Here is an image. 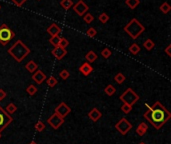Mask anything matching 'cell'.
Here are the masks:
<instances>
[{"label":"cell","mask_w":171,"mask_h":144,"mask_svg":"<svg viewBox=\"0 0 171 144\" xmlns=\"http://www.w3.org/2000/svg\"><path fill=\"white\" fill-rule=\"evenodd\" d=\"M88 117H89V119L92 120L93 122H97L102 117V113L99 109L94 107L88 112Z\"/></svg>","instance_id":"13"},{"label":"cell","mask_w":171,"mask_h":144,"mask_svg":"<svg viewBox=\"0 0 171 144\" xmlns=\"http://www.w3.org/2000/svg\"><path fill=\"white\" fill-rule=\"evenodd\" d=\"M9 55H11L17 62H22L25 57L28 56L30 53V48H28L23 43L22 40H17L15 43L11 46V48L7 50Z\"/></svg>","instance_id":"2"},{"label":"cell","mask_w":171,"mask_h":144,"mask_svg":"<svg viewBox=\"0 0 171 144\" xmlns=\"http://www.w3.org/2000/svg\"><path fill=\"white\" fill-rule=\"evenodd\" d=\"M111 55H112V52H111V50L108 49V48H104L101 51V56L103 58H105V59H108Z\"/></svg>","instance_id":"34"},{"label":"cell","mask_w":171,"mask_h":144,"mask_svg":"<svg viewBox=\"0 0 171 144\" xmlns=\"http://www.w3.org/2000/svg\"><path fill=\"white\" fill-rule=\"evenodd\" d=\"M104 92L107 96H112L113 94H115L116 89H115V87L112 85V84H108V85L104 88Z\"/></svg>","instance_id":"19"},{"label":"cell","mask_w":171,"mask_h":144,"mask_svg":"<svg viewBox=\"0 0 171 144\" xmlns=\"http://www.w3.org/2000/svg\"><path fill=\"white\" fill-rule=\"evenodd\" d=\"M25 69L28 72H30V73H34V72L38 69V64L34 62L33 60H30L26 65H25Z\"/></svg>","instance_id":"17"},{"label":"cell","mask_w":171,"mask_h":144,"mask_svg":"<svg viewBox=\"0 0 171 144\" xmlns=\"http://www.w3.org/2000/svg\"><path fill=\"white\" fill-rule=\"evenodd\" d=\"M46 31L51 37H52V36H58L59 34H60V32H61V28L59 27L57 24L53 23V24H51L48 28H47Z\"/></svg>","instance_id":"15"},{"label":"cell","mask_w":171,"mask_h":144,"mask_svg":"<svg viewBox=\"0 0 171 144\" xmlns=\"http://www.w3.org/2000/svg\"><path fill=\"white\" fill-rule=\"evenodd\" d=\"M47 123H48L53 129H58L63 123H64V118L60 117L56 113H53L48 119H47Z\"/></svg>","instance_id":"8"},{"label":"cell","mask_w":171,"mask_h":144,"mask_svg":"<svg viewBox=\"0 0 171 144\" xmlns=\"http://www.w3.org/2000/svg\"><path fill=\"white\" fill-rule=\"evenodd\" d=\"M79 71L83 76H88V75H90L91 72L93 71V67L91 66L90 63L85 62L79 67Z\"/></svg>","instance_id":"14"},{"label":"cell","mask_w":171,"mask_h":144,"mask_svg":"<svg viewBox=\"0 0 171 144\" xmlns=\"http://www.w3.org/2000/svg\"><path fill=\"white\" fill-rule=\"evenodd\" d=\"M144 30H145V27L136 18L131 19L124 26V31L132 39L138 38L144 32Z\"/></svg>","instance_id":"3"},{"label":"cell","mask_w":171,"mask_h":144,"mask_svg":"<svg viewBox=\"0 0 171 144\" xmlns=\"http://www.w3.org/2000/svg\"><path fill=\"white\" fill-rule=\"evenodd\" d=\"M115 128L117 129L119 133H121L122 135H126L132 128V124L128 121L126 118H121L116 124H115Z\"/></svg>","instance_id":"7"},{"label":"cell","mask_w":171,"mask_h":144,"mask_svg":"<svg viewBox=\"0 0 171 144\" xmlns=\"http://www.w3.org/2000/svg\"><path fill=\"white\" fill-rule=\"evenodd\" d=\"M159 9H160V11L162 12V13L167 14L168 12L171 10V7H170V5H169L167 2H164L163 4H161V5H160Z\"/></svg>","instance_id":"26"},{"label":"cell","mask_w":171,"mask_h":144,"mask_svg":"<svg viewBox=\"0 0 171 144\" xmlns=\"http://www.w3.org/2000/svg\"><path fill=\"white\" fill-rule=\"evenodd\" d=\"M70 112H71V108L65 102H61L58 106H56V108L54 110V113L58 114L62 118H65Z\"/></svg>","instance_id":"10"},{"label":"cell","mask_w":171,"mask_h":144,"mask_svg":"<svg viewBox=\"0 0 171 144\" xmlns=\"http://www.w3.org/2000/svg\"><path fill=\"white\" fill-rule=\"evenodd\" d=\"M120 109H121V111H122L123 113L128 114V113H130V112H131V110H132V106H131V105H128V104L123 103Z\"/></svg>","instance_id":"35"},{"label":"cell","mask_w":171,"mask_h":144,"mask_svg":"<svg viewBox=\"0 0 171 144\" xmlns=\"http://www.w3.org/2000/svg\"><path fill=\"white\" fill-rule=\"evenodd\" d=\"M59 41H60V36H52V37H50V39H49V42L51 44H52L54 47H57V46L59 45Z\"/></svg>","instance_id":"32"},{"label":"cell","mask_w":171,"mask_h":144,"mask_svg":"<svg viewBox=\"0 0 171 144\" xmlns=\"http://www.w3.org/2000/svg\"><path fill=\"white\" fill-rule=\"evenodd\" d=\"M6 97V92L4 91L3 89H0V101L3 100Z\"/></svg>","instance_id":"39"},{"label":"cell","mask_w":171,"mask_h":144,"mask_svg":"<svg viewBox=\"0 0 171 144\" xmlns=\"http://www.w3.org/2000/svg\"><path fill=\"white\" fill-rule=\"evenodd\" d=\"M97 57H98L97 54L94 51H92V50H90V51L85 55V59L88 61V63H93L97 59Z\"/></svg>","instance_id":"18"},{"label":"cell","mask_w":171,"mask_h":144,"mask_svg":"<svg viewBox=\"0 0 171 144\" xmlns=\"http://www.w3.org/2000/svg\"><path fill=\"white\" fill-rule=\"evenodd\" d=\"M5 111L9 114V115H12V114H14L16 112V110H17V106L14 104V103H9L6 106V108L4 109Z\"/></svg>","instance_id":"21"},{"label":"cell","mask_w":171,"mask_h":144,"mask_svg":"<svg viewBox=\"0 0 171 144\" xmlns=\"http://www.w3.org/2000/svg\"><path fill=\"white\" fill-rule=\"evenodd\" d=\"M46 83H47V85H48L49 87H54L55 85L57 84V79L54 77V76H50L49 78H46Z\"/></svg>","instance_id":"25"},{"label":"cell","mask_w":171,"mask_h":144,"mask_svg":"<svg viewBox=\"0 0 171 144\" xmlns=\"http://www.w3.org/2000/svg\"><path fill=\"white\" fill-rule=\"evenodd\" d=\"M148 130V126L145 122H141V123L137 126L136 128V134L139 135V136H143V135L147 132Z\"/></svg>","instance_id":"16"},{"label":"cell","mask_w":171,"mask_h":144,"mask_svg":"<svg viewBox=\"0 0 171 144\" xmlns=\"http://www.w3.org/2000/svg\"><path fill=\"white\" fill-rule=\"evenodd\" d=\"M34 128H35L37 132H42L45 129V124L42 121H37L35 125H34Z\"/></svg>","instance_id":"30"},{"label":"cell","mask_w":171,"mask_h":144,"mask_svg":"<svg viewBox=\"0 0 171 144\" xmlns=\"http://www.w3.org/2000/svg\"><path fill=\"white\" fill-rule=\"evenodd\" d=\"M139 144H145V143H144V142H140Z\"/></svg>","instance_id":"42"},{"label":"cell","mask_w":171,"mask_h":144,"mask_svg":"<svg viewBox=\"0 0 171 144\" xmlns=\"http://www.w3.org/2000/svg\"><path fill=\"white\" fill-rule=\"evenodd\" d=\"M46 74L43 73V71H41L39 69H37L34 73H32V79L35 81L36 84L40 85V84L43 83L45 80H46Z\"/></svg>","instance_id":"11"},{"label":"cell","mask_w":171,"mask_h":144,"mask_svg":"<svg viewBox=\"0 0 171 144\" xmlns=\"http://www.w3.org/2000/svg\"><path fill=\"white\" fill-rule=\"evenodd\" d=\"M88 9H89L88 5L83 1V0H79V1L76 3L75 5H73L74 12L77 15H79V16H83L85 13H87Z\"/></svg>","instance_id":"9"},{"label":"cell","mask_w":171,"mask_h":144,"mask_svg":"<svg viewBox=\"0 0 171 144\" xmlns=\"http://www.w3.org/2000/svg\"><path fill=\"white\" fill-rule=\"evenodd\" d=\"M37 87L35 85H33V84H30L27 88H26V92L28 93L29 95L32 96V95H35L37 93Z\"/></svg>","instance_id":"28"},{"label":"cell","mask_w":171,"mask_h":144,"mask_svg":"<svg viewBox=\"0 0 171 144\" xmlns=\"http://www.w3.org/2000/svg\"><path fill=\"white\" fill-rule=\"evenodd\" d=\"M140 46L137 44V43H133V44H131L130 45V47H129V51L131 52V54H133V55H136V54H138L140 52Z\"/></svg>","instance_id":"24"},{"label":"cell","mask_w":171,"mask_h":144,"mask_svg":"<svg viewBox=\"0 0 171 144\" xmlns=\"http://www.w3.org/2000/svg\"><path fill=\"white\" fill-rule=\"evenodd\" d=\"M154 46H155V43L153 42L151 39H147V40H145L144 41V43H143V47L147 50V51H151V50L154 48Z\"/></svg>","instance_id":"20"},{"label":"cell","mask_w":171,"mask_h":144,"mask_svg":"<svg viewBox=\"0 0 171 144\" xmlns=\"http://www.w3.org/2000/svg\"><path fill=\"white\" fill-rule=\"evenodd\" d=\"M60 5L65 10H68V9H70L72 6H73V1H72V0H61Z\"/></svg>","instance_id":"22"},{"label":"cell","mask_w":171,"mask_h":144,"mask_svg":"<svg viewBox=\"0 0 171 144\" xmlns=\"http://www.w3.org/2000/svg\"><path fill=\"white\" fill-rule=\"evenodd\" d=\"M109 15L107 14V13H105V12H102V13L98 16V20L100 21L101 23H103V24H105V23H107V21L109 20Z\"/></svg>","instance_id":"29"},{"label":"cell","mask_w":171,"mask_h":144,"mask_svg":"<svg viewBox=\"0 0 171 144\" xmlns=\"http://www.w3.org/2000/svg\"><path fill=\"white\" fill-rule=\"evenodd\" d=\"M52 55L57 59V60H61V59H63L64 57L66 56L67 54V50L65 48H61L59 47V46H57V47H54L53 50H52Z\"/></svg>","instance_id":"12"},{"label":"cell","mask_w":171,"mask_h":144,"mask_svg":"<svg viewBox=\"0 0 171 144\" xmlns=\"http://www.w3.org/2000/svg\"><path fill=\"white\" fill-rule=\"evenodd\" d=\"M29 144H37V143H36L35 141H31V142H30V143H29Z\"/></svg>","instance_id":"41"},{"label":"cell","mask_w":171,"mask_h":144,"mask_svg":"<svg viewBox=\"0 0 171 144\" xmlns=\"http://www.w3.org/2000/svg\"><path fill=\"white\" fill-rule=\"evenodd\" d=\"M15 33L7 26V24L0 25V43L3 46L7 45L9 42L13 39Z\"/></svg>","instance_id":"5"},{"label":"cell","mask_w":171,"mask_h":144,"mask_svg":"<svg viewBox=\"0 0 171 144\" xmlns=\"http://www.w3.org/2000/svg\"><path fill=\"white\" fill-rule=\"evenodd\" d=\"M69 45V41H68L66 38H64V37H60V41H59V47H61V48H67V46Z\"/></svg>","instance_id":"33"},{"label":"cell","mask_w":171,"mask_h":144,"mask_svg":"<svg viewBox=\"0 0 171 144\" xmlns=\"http://www.w3.org/2000/svg\"><path fill=\"white\" fill-rule=\"evenodd\" d=\"M165 53L168 55V56H171V44H169L167 47L165 48Z\"/></svg>","instance_id":"40"},{"label":"cell","mask_w":171,"mask_h":144,"mask_svg":"<svg viewBox=\"0 0 171 144\" xmlns=\"http://www.w3.org/2000/svg\"><path fill=\"white\" fill-rule=\"evenodd\" d=\"M119 100L122 101L123 103L128 104V105H133L139 100V96L137 93H135V91L131 88H127V89L119 96Z\"/></svg>","instance_id":"4"},{"label":"cell","mask_w":171,"mask_h":144,"mask_svg":"<svg viewBox=\"0 0 171 144\" xmlns=\"http://www.w3.org/2000/svg\"><path fill=\"white\" fill-rule=\"evenodd\" d=\"M82 17H83L84 22L87 23V24H90V23L92 22V21L94 20V16H93L91 13H88V12H87V13H85V14L82 16Z\"/></svg>","instance_id":"31"},{"label":"cell","mask_w":171,"mask_h":144,"mask_svg":"<svg viewBox=\"0 0 171 144\" xmlns=\"http://www.w3.org/2000/svg\"><path fill=\"white\" fill-rule=\"evenodd\" d=\"M59 76H60V78H62L63 80H67L68 78H69L70 73H69V71H68V70L63 69V70L60 72V74H59Z\"/></svg>","instance_id":"37"},{"label":"cell","mask_w":171,"mask_h":144,"mask_svg":"<svg viewBox=\"0 0 171 144\" xmlns=\"http://www.w3.org/2000/svg\"><path fill=\"white\" fill-rule=\"evenodd\" d=\"M145 106L148 107L147 111L143 114V117L146 120H148L150 123L155 127V129H160L167 121L170 119L171 113L168 111L163 104H161L159 101L152 105V106H148L145 103Z\"/></svg>","instance_id":"1"},{"label":"cell","mask_w":171,"mask_h":144,"mask_svg":"<svg viewBox=\"0 0 171 144\" xmlns=\"http://www.w3.org/2000/svg\"><path fill=\"white\" fill-rule=\"evenodd\" d=\"M0 9H1V6H0Z\"/></svg>","instance_id":"44"},{"label":"cell","mask_w":171,"mask_h":144,"mask_svg":"<svg viewBox=\"0 0 171 144\" xmlns=\"http://www.w3.org/2000/svg\"><path fill=\"white\" fill-rule=\"evenodd\" d=\"M125 4L129 8H131V9H135V8L140 4V1L139 0H126Z\"/></svg>","instance_id":"23"},{"label":"cell","mask_w":171,"mask_h":144,"mask_svg":"<svg viewBox=\"0 0 171 144\" xmlns=\"http://www.w3.org/2000/svg\"><path fill=\"white\" fill-rule=\"evenodd\" d=\"M12 2H13L15 5H17V6H22L23 4L27 1V0H11Z\"/></svg>","instance_id":"38"},{"label":"cell","mask_w":171,"mask_h":144,"mask_svg":"<svg viewBox=\"0 0 171 144\" xmlns=\"http://www.w3.org/2000/svg\"><path fill=\"white\" fill-rule=\"evenodd\" d=\"M0 138H1V133H0Z\"/></svg>","instance_id":"43"},{"label":"cell","mask_w":171,"mask_h":144,"mask_svg":"<svg viewBox=\"0 0 171 144\" xmlns=\"http://www.w3.org/2000/svg\"><path fill=\"white\" fill-rule=\"evenodd\" d=\"M13 121V118L0 106V133Z\"/></svg>","instance_id":"6"},{"label":"cell","mask_w":171,"mask_h":144,"mask_svg":"<svg viewBox=\"0 0 171 144\" xmlns=\"http://www.w3.org/2000/svg\"><path fill=\"white\" fill-rule=\"evenodd\" d=\"M97 34V31H96V29L95 28H93V27H90V28H88L87 29V31H86V35L89 36V37H95Z\"/></svg>","instance_id":"36"},{"label":"cell","mask_w":171,"mask_h":144,"mask_svg":"<svg viewBox=\"0 0 171 144\" xmlns=\"http://www.w3.org/2000/svg\"><path fill=\"white\" fill-rule=\"evenodd\" d=\"M125 79H126L125 76L123 75V74L121 73V72H118V73L114 76V80H115V81H116L118 84H122L123 82L125 81Z\"/></svg>","instance_id":"27"}]
</instances>
